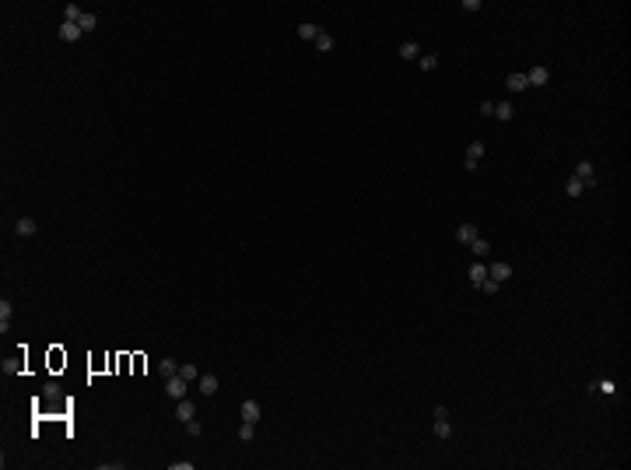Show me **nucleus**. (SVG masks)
I'll return each mask as SVG.
<instances>
[{"instance_id":"nucleus-1","label":"nucleus","mask_w":631,"mask_h":470,"mask_svg":"<svg viewBox=\"0 0 631 470\" xmlns=\"http://www.w3.org/2000/svg\"><path fill=\"white\" fill-rule=\"evenodd\" d=\"M186 386H189V382H186L182 376H169V379H165V393H169L172 400H182V397H186Z\"/></svg>"},{"instance_id":"nucleus-2","label":"nucleus","mask_w":631,"mask_h":470,"mask_svg":"<svg viewBox=\"0 0 631 470\" xmlns=\"http://www.w3.org/2000/svg\"><path fill=\"white\" fill-rule=\"evenodd\" d=\"M575 179L582 183V186H596V169L589 165V162H579L575 165Z\"/></svg>"},{"instance_id":"nucleus-3","label":"nucleus","mask_w":631,"mask_h":470,"mask_svg":"<svg viewBox=\"0 0 631 470\" xmlns=\"http://www.w3.org/2000/svg\"><path fill=\"white\" fill-rule=\"evenodd\" d=\"M526 81L537 85V88H543V85L550 81V70H547V67H530V70H526Z\"/></svg>"},{"instance_id":"nucleus-4","label":"nucleus","mask_w":631,"mask_h":470,"mask_svg":"<svg viewBox=\"0 0 631 470\" xmlns=\"http://www.w3.org/2000/svg\"><path fill=\"white\" fill-rule=\"evenodd\" d=\"M488 278L501 284V281H508V278H512V267H508V263H491V267H488Z\"/></svg>"},{"instance_id":"nucleus-5","label":"nucleus","mask_w":631,"mask_h":470,"mask_svg":"<svg viewBox=\"0 0 631 470\" xmlns=\"http://www.w3.org/2000/svg\"><path fill=\"white\" fill-rule=\"evenodd\" d=\"M81 35H85V32L77 28L74 21H63V25H60V39H63V43H77Z\"/></svg>"},{"instance_id":"nucleus-6","label":"nucleus","mask_w":631,"mask_h":470,"mask_svg":"<svg viewBox=\"0 0 631 470\" xmlns=\"http://www.w3.org/2000/svg\"><path fill=\"white\" fill-rule=\"evenodd\" d=\"M242 421L260 424V404H256V400H242Z\"/></svg>"},{"instance_id":"nucleus-7","label":"nucleus","mask_w":631,"mask_h":470,"mask_svg":"<svg viewBox=\"0 0 631 470\" xmlns=\"http://www.w3.org/2000/svg\"><path fill=\"white\" fill-rule=\"evenodd\" d=\"M505 85H508V92H526V88H530L526 74H508V77H505Z\"/></svg>"},{"instance_id":"nucleus-8","label":"nucleus","mask_w":631,"mask_h":470,"mask_svg":"<svg viewBox=\"0 0 631 470\" xmlns=\"http://www.w3.org/2000/svg\"><path fill=\"white\" fill-rule=\"evenodd\" d=\"M456 239L470 246L473 239H477V225H470V221H466V225H459V228H456Z\"/></svg>"},{"instance_id":"nucleus-9","label":"nucleus","mask_w":631,"mask_h":470,"mask_svg":"<svg viewBox=\"0 0 631 470\" xmlns=\"http://www.w3.org/2000/svg\"><path fill=\"white\" fill-rule=\"evenodd\" d=\"M176 414H179V421H189V418H196V407L182 397V400H176Z\"/></svg>"},{"instance_id":"nucleus-10","label":"nucleus","mask_w":631,"mask_h":470,"mask_svg":"<svg viewBox=\"0 0 631 470\" xmlns=\"http://www.w3.org/2000/svg\"><path fill=\"white\" fill-rule=\"evenodd\" d=\"M11 316H14V309H11V302L4 298V302H0V333H7V327H11Z\"/></svg>"},{"instance_id":"nucleus-11","label":"nucleus","mask_w":631,"mask_h":470,"mask_svg":"<svg viewBox=\"0 0 631 470\" xmlns=\"http://www.w3.org/2000/svg\"><path fill=\"white\" fill-rule=\"evenodd\" d=\"M470 281L481 288V284L488 281V263H473V267H470Z\"/></svg>"},{"instance_id":"nucleus-12","label":"nucleus","mask_w":631,"mask_h":470,"mask_svg":"<svg viewBox=\"0 0 631 470\" xmlns=\"http://www.w3.org/2000/svg\"><path fill=\"white\" fill-rule=\"evenodd\" d=\"M312 43H316V49H319V53H330V49H333V35H330V32H323V28H319V35H316V39H312Z\"/></svg>"},{"instance_id":"nucleus-13","label":"nucleus","mask_w":631,"mask_h":470,"mask_svg":"<svg viewBox=\"0 0 631 470\" xmlns=\"http://www.w3.org/2000/svg\"><path fill=\"white\" fill-rule=\"evenodd\" d=\"M400 56H404V60H421V46L414 43V39H407V43L400 46Z\"/></svg>"},{"instance_id":"nucleus-14","label":"nucleus","mask_w":631,"mask_h":470,"mask_svg":"<svg viewBox=\"0 0 631 470\" xmlns=\"http://www.w3.org/2000/svg\"><path fill=\"white\" fill-rule=\"evenodd\" d=\"M200 393L204 397H214L218 393V376H200Z\"/></svg>"},{"instance_id":"nucleus-15","label":"nucleus","mask_w":631,"mask_h":470,"mask_svg":"<svg viewBox=\"0 0 631 470\" xmlns=\"http://www.w3.org/2000/svg\"><path fill=\"white\" fill-rule=\"evenodd\" d=\"M95 25H98V18L91 11H85L81 18H77V28H81V32H95Z\"/></svg>"},{"instance_id":"nucleus-16","label":"nucleus","mask_w":631,"mask_h":470,"mask_svg":"<svg viewBox=\"0 0 631 470\" xmlns=\"http://www.w3.org/2000/svg\"><path fill=\"white\" fill-rule=\"evenodd\" d=\"M435 435H439V439H449V435H452L449 418H435Z\"/></svg>"},{"instance_id":"nucleus-17","label":"nucleus","mask_w":631,"mask_h":470,"mask_svg":"<svg viewBox=\"0 0 631 470\" xmlns=\"http://www.w3.org/2000/svg\"><path fill=\"white\" fill-rule=\"evenodd\" d=\"M481 154H484V144H481V141L466 144V162H481Z\"/></svg>"},{"instance_id":"nucleus-18","label":"nucleus","mask_w":631,"mask_h":470,"mask_svg":"<svg viewBox=\"0 0 631 470\" xmlns=\"http://www.w3.org/2000/svg\"><path fill=\"white\" fill-rule=\"evenodd\" d=\"M417 67H421V70H435V67H439V56H435V53H421Z\"/></svg>"},{"instance_id":"nucleus-19","label":"nucleus","mask_w":631,"mask_h":470,"mask_svg":"<svg viewBox=\"0 0 631 470\" xmlns=\"http://www.w3.org/2000/svg\"><path fill=\"white\" fill-rule=\"evenodd\" d=\"M470 249L477 253V256H488V253H491V242H488V239H481V235H477V239L470 242Z\"/></svg>"},{"instance_id":"nucleus-20","label":"nucleus","mask_w":631,"mask_h":470,"mask_svg":"<svg viewBox=\"0 0 631 470\" xmlns=\"http://www.w3.org/2000/svg\"><path fill=\"white\" fill-rule=\"evenodd\" d=\"M158 372H162V376L169 379V376H179V365H176L172 358H162V365H158Z\"/></svg>"},{"instance_id":"nucleus-21","label":"nucleus","mask_w":631,"mask_h":470,"mask_svg":"<svg viewBox=\"0 0 631 470\" xmlns=\"http://www.w3.org/2000/svg\"><path fill=\"white\" fill-rule=\"evenodd\" d=\"M14 232H18V235H35V221H32V218H21V221L14 225Z\"/></svg>"},{"instance_id":"nucleus-22","label":"nucleus","mask_w":631,"mask_h":470,"mask_svg":"<svg viewBox=\"0 0 631 470\" xmlns=\"http://www.w3.org/2000/svg\"><path fill=\"white\" fill-rule=\"evenodd\" d=\"M253 435H256V424H253V421H242V424H239V439H242V442H249Z\"/></svg>"},{"instance_id":"nucleus-23","label":"nucleus","mask_w":631,"mask_h":470,"mask_svg":"<svg viewBox=\"0 0 631 470\" xmlns=\"http://www.w3.org/2000/svg\"><path fill=\"white\" fill-rule=\"evenodd\" d=\"M81 14H85V11L77 7V4H67V7H63V21H74V25H77V18H81Z\"/></svg>"},{"instance_id":"nucleus-24","label":"nucleus","mask_w":631,"mask_h":470,"mask_svg":"<svg viewBox=\"0 0 631 470\" xmlns=\"http://www.w3.org/2000/svg\"><path fill=\"white\" fill-rule=\"evenodd\" d=\"M43 397H46V400H60V397H63V389H60L56 382H46V389H43Z\"/></svg>"},{"instance_id":"nucleus-25","label":"nucleus","mask_w":631,"mask_h":470,"mask_svg":"<svg viewBox=\"0 0 631 470\" xmlns=\"http://www.w3.org/2000/svg\"><path fill=\"white\" fill-rule=\"evenodd\" d=\"M495 116H498V120H512V102H498L495 105Z\"/></svg>"},{"instance_id":"nucleus-26","label":"nucleus","mask_w":631,"mask_h":470,"mask_svg":"<svg viewBox=\"0 0 631 470\" xmlns=\"http://www.w3.org/2000/svg\"><path fill=\"white\" fill-rule=\"evenodd\" d=\"M179 376H182L186 382H193V379L200 376V372H196V365H189V362H186V365H179Z\"/></svg>"},{"instance_id":"nucleus-27","label":"nucleus","mask_w":631,"mask_h":470,"mask_svg":"<svg viewBox=\"0 0 631 470\" xmlns=\"http://www.w3.org/2000/svg\"><path fill=\"white\" fill-rule=\"evenodd\" d=\"M565 189H568V197H579V193H582V189H586V186H582V183H579V179H575V176H572V179H568V183H565Z\"/></svg>"},{"instance_id":"nucleus-28","label":"nucleus","mask_w":631,"mask_h":470,"mask_svg":"<svg viewBox=\"0 0 631 470\" xmlns=\"http://www.w3.org/2000/svg\"><path fill=\"white\" fill-rule=\"evenodd\" d=\"M298 35H302V39H316V35H319V28H316V25H298Z\"/></svg>"},{"instance_id":"nucleus-29","label":"nucleus","mask_w":631,"mask_h":470,"mask_svg":"<svg viewBox=\"0 0 631 470\" xmlns=\"http://www.w3.org/2000/svg\"><path fill=\"white\" fill-rule=\"evenodd\" d=\"M186 432H189V435H200L204 428H200V421H196V418H189V421H186Z\"/></svg>"},{"instance_id":"nucleus-30","label":"nucleus","mask_w":631,"mask_h":470,"mask_svg":"<svg viewBox=\"0 0 631 470\" xmlns=\"http://www.w3.org/2000/svg\"><path fill=\"white\" fill-rule=\"evenodd\" d=\"M498 288H501V284H498V281H491V278H488V281H484V284H481V291H484V295H495V291H498Z\"/></svg>"},{"instance_id":"nucleus-31","label":"nucleus","mask_w":631,"mask_h":470,"mask_svg":"<svg viewBox=\"0 0 631 470\" xmlns=\"http://www.w3.org/2000/svg\"><path fill=\"white\" fill-rule=\"evenodd\" d=\"M463 11H481V0H463Z\"/></svg>"},{"instance_id":"nucleus-32","label":"nucleus","mask_w":631,"mask_h":470,"mask_svg":"<svg viewBox=\"0 0 631 470\" xmlns=\"http://www.w3.org/2000/svg\"><path fill=\"white\" fill-rule=\"evenodd\" d=\"M172 470H193V463H189V460H176Z\"/></svg>"},{"instance_id":"nucleus-33","label":"nucleus","mask_w":631,"mask_h":470,"mask_svg":"<svg viewBox=\"0 0 631 470\" xmlns=\"http://www.w3.org/2000/svg\"><path fill=\"white\" fill-rule=\"evenodd\" d=\"M481 112L484 116H495V102H481Z\"/></svg>"}]
</instances>
